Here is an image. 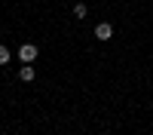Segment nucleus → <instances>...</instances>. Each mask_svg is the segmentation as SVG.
I'll use <instances>...</instances> for the list:
<instances>
[{"label":"nucleus","mask_w":153,"mask_h":135,"mask_svg":"<svg viewBox=\"0 0 153 135\" xmlns=\"http://www.w3.org/2000/svg\"><path fill=\"white\" fill-rule=\"evenodd\" d=\"M19 58L25 61V65H31V61L37 58V46H34V43H25V46L19 49Z\"/></svg>","instance_id":"nucleus-1"},{"label":"nucleus","mask_w":153,"mask_h":135,"mask_svg":"<svg viewBox=\"0 0 153 135\" xmlns=\"http://www.w3.org/2000/svg\"><path fill=\"white\" fill-rule=\"evenodd\" d=\"M110 34H113V28H110L107 22H101L98 28H95V37H98V40H110Z\"/></svg>","instance_id":"nucleus-2"},{"label":"nucleus","mask_w":153,"mask_h":135,"mask_svg":"<svg viewBox=\"0 0 153 135\" xmlns=\"http://www.w3.org/2000/svg\"><path fill=\"white\" fill-rule=\"evenodd\" d=\"M19 80L31 83V80H34V68H31V65H25V68H22V74H19Z\"/></svg>","instance_id":"nucleus-3"},{"label":"nucleus","mask_w":153,"mask_h":135,"mask_svg":"<svg viewBox=\"0 0 153 135\" xmlns=\"http://www.w3.org/2000/svg\"><path fill=\"white\" fill-rule=\"evenodd\" d=\"M86 12H89V9H86L83 3H76V6H74V16H76V19H86Z\"/></svg>","instance_id":"nucleus-4"},{"label":"nucleus","mask_w":153,"mask_h":135,"mask_svg":"<svg viewBox=\"0 0 153 135\" xmlns=\"http://www.w3.org/2000/svg\"><path fill=\"white\" fill-rule=\"evenodd\" d=\"M6 61H9V49L0 46V65H6Z\"/></svg>","instance_id":"nucleus-5"}]
</instances>
